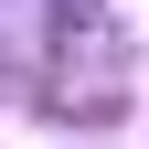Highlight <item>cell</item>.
Listing matches in <instances>:
<instances>
[]
</instances>
